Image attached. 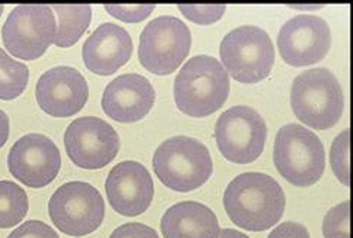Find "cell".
<instances>
[{
	"label": "cell",
	"instance_id": "obj_25",
	"mask_svg": "<svg viewBox=\"0 0 353 238\" xmlns=\"http://www.w3.org/2000/svg\"><path fill=\"white\" fill-rule=\"evenodd\" d=\"M105 10L111 17L128 23H140L154 12V5H105Z\"/></svg>",
	"mask_w": 353,
	"mask_h": 238
},
{
	"label": "cell",
	"instance_id": "obj_4",
	"mask_svg": "<svg viewBox=\"0 0 353 238\" xmlns=\"http://www.w3.org/2000/svg\"><path fill=\"white\" fill-rule=\"evenodd\" d=\"M153 169L166 188L186 193L208 182L212 175V158L201 141L176 136L159 145L153 157Z\"/></svg>",
	"mask_w": 353,
	"mask_h": 238
},
{
	"label": "cell",
	"instance_id": "obj_30",
	"mask_svg": "<svg viewBox=\"0 0 353 238\" xmlns=\"http://www.w3.org/2000/svg\"><path fill=\"white\" fill-rule=\"evenodd\" d=\"M219 238H250V237H248L246 234H243L241 231L225 228V230L220 231V237Z\"/></svg>",
	"mask_w": 353,
	"mask_h": 238
},
{
	"label": "cell",
	"instance_id": "obj_3",
	"mask_svg": "<svg viewBox=\"0 0 353 238\" xmlns=\"http://www.w3.org/2000/svg\"><path fill=\"white\" fill-rule=\"evenodd\" d=\"M291 108L300 121L319 131L333 128L343 115L345 95L337 77L327 69H311L295 77Z\"/></svg>",
	"mask_w": 353,
	"mask_h": 238
},
{
	"label": "cell",
	"instance_id": "obj_1",
	"mask_svg": "<svg viewBox=\"0 0 353 238\" xmlns=\"http://www.w3.org/2000/svg\"><path fill=\"white\" fill-rule=\"evenodd\" d=\"M223 202L233 224L256 232L276 226L283 217L287 197L272 176L249 171L228 183Z\"/></svg>",
	"mask_w": 353,
	"mask_h": 238
},
{
	"label": "cell",
	"instance_id": "obj_15",
	"mask_svg": "<svg viewBox=\"0 0 353 238\" xmlns=\"http://www.w3.org/2000/svg\"><path fill=\"white\" fill-rule=\"evenodd\" d=\"M108 202L122 217H139L150 208L154 196V182L139 162H121L108 175Z\"/></svg>",
	"mask_w": 353,
	"mask_h": 238
},
{
	"label": "cell",
	"instance_id": "obj_12",
	"mask_svg": "<svg viewBox=\"0 0 353 238\" xmlns=\"http://www.w3.org/2000/svg\"><path fill=\"white\" fill-rule=\"evenodd\" d=\"M332 31L325 19L314 15L295 17L282 25L278 48L282 60L292 67H307L329 54Z\"/></svg>",
	"mask_w": 353,
	"mask_h": 238
},
{
	"label": "cell",
	"instance_id": "obj_13",
	"mask_svg": "<svg viewBox=\"0 0 353 238\" xmlns=\"http://www.w3.org/2000/svg\"><path fill=\"white\" fill-rule=\"evenodd\" d=\"M10 175L28 188H44L59 176L61 155L48 137L28 134L19 138L8 155Z\"/></svg>",
	"mask_w": 353,
	"mask_h": 238
},
{
	"label": "cell",
	"instance_id": "obj_18",
	"mask_svg": "<svg viewBox=\"0 0 353 238\" xmlns=\"http://www.w3.org/2000/svg\"><path fill=\"white\" fill-rule=\"evenodd\" d=\"M160 228L165 238H219L221 231L214 210L194 201L170 206L161 217Z\"/></svg>",
	"mask_w": 353,
	"mask_h": 238
},
{
	"label": "cell",
	"instance_id": "obj_16",
	"mask_svg": "<svg viewBox=\"0 0 353 238\" xmlns=\"http://www.w3.org/2000/svg\"><path fill=\"white\" fill-rule=\"evenodd\" d=\"M156 102V91L145 77L137 73L121 74L106 86L102 109L119 124H134L148 115Z\"/></svg>",
	"mask_w": 353,
	"mask_h": 238
},
{
	"label": "cell",
	"instance_id": "obj_27",
	"mask_svg": "<svg viewBox=\"0 0 353 238\" xmlns=\"http://www.w3.org/2000/svg\"><path fill=\"white\" fill-rule=\"evenodd\" d=\"M110 238H159V235L145 224L130 222L118 227Z\"/></svg>",
	"mask_w": 353,
	"mask_h": 238
},
{
	"label": "cell",
	"instance_id": "obj_19",
	"mask_svg": "<svg viewBox=\"0 0 353 238\" xmlns=\"http://www.w3.org/2000/svg\"><path fill=\"white\" fill-rule=\"evenodd\" d=\"M50 8L59 21L54 44L60 48L73 47L89 28L92 8L89 5H54Z\"/></svg>",
	"mask_w": 353,
	"mask_h": 238
},
{
	"label": "cell",
	"instance_id": "obj_29",
	"mask_svg": "<svg viewBox=\"0 0 353 238\" xmlns=\"http://www.w3.org/2000/svg\"><path fill=\"white\" fill-rule=\"evenodd\" d=\"M9 116L6 115V112L0 109V149L3 147L9 138Z\"/></svg>",
	"mask_w": 353,
	"mask_h": 238
},
{
	"label": "cell",
	"instance_id": "obj_2",
	"mask_svg": "<svg viewBox=\"0 0 353 238\" xmlns=\"http://www.w3.org/2000/svg\"><path fill=\"white\" fill-rule=\"evenodd\" d=\"M228 94L230 76L221 63L210 56H196L186 61L174 78L176 107L192 118H205L221 109Z\"/></svg>",
	"mask_w": 353,
	"mask_h": 238
},
{
	"label": "cell",
	"instance_id": "obj_14",
	"mask_svg": "<svg viewBox=\"0 0 353 238\" xmlns=\"http://www.w3.org/2000/svg\"><path fill=\"white\" fill-rule=\"evenodd\" d=\"M38 107L54 118H69L85 108L89 86L85 76L69 65H59L39 77L35 89Z\"/></svg>",
	"mask_w": 353,
	"mask_h": 238
},
{
	"label": "cell",
	"instance_id": "obj_20",
	"mask_svg": "<svg viewBox=\"0 0 353 238\" xmlns=\"http://www.w3.org/2000/svg\"><path fill=\"white\" fill-rule=\"evenodd\" d=\"M30 199L26 192L10 180L0 182V228L17 227L28 214Z\"/></svg>",
	"mask_w": 353,
	"mask_h": 238
},
{
	"label": "cell",
	"instance_id": "obj_23",
	"mask_svg": "<svg viewBox=\"0 0 353 238\" xmlns=\"http://www.w3.org/2000/svg\"><path fill=\"white\" fill-rule=\"evenodd\" d=\"M350 202L345 201L341 205L333 206L323 221L324 238H350L349 234Z\"/></svg>",
	"mask_w": 353,
	"mask_h": 238
},
{
	"label": "cell",
	"instance_id": "obj_11",
	"mask_svg": "<svg viewBox=\"0 0 353 238\" xmlns=\"http://www.w3.org/2000/svg\"><path fill=\"white\" fill-rule=\"evenodd\" d=\"M64 147L77 167L98 170L110 164L118 155L119 136L103 119L81 116L67 127Z\"/></svg>",
	"mask_w": 353,
	"mask_h": 238
},
{
	"label": "cell",
	"instance_id": "obj_28",
	"mask_svg": "<svg viewBox=\"0 0 353 238\" xmlns=\"http://www.w3.org/2000/svg\"><path fill=\"white\" fill-rule=\"evenodd\" d=\"M268 238H310L308 230L298 222H283L279 224Z\"/></svg>",
	"mask_w": 353,
	"mask_h": 238
},
{
	"label": "cell",
	"instance_id": "obj_24",
	"mask_svg": "<svg viewBox=\"0 0 353 238\" xmlns=\"http://www.w3.org/2000/svg\"><path fill=\"white\" fill-rule=\"evenodd\" d=\"M181 13L186 19L198 25H212L219 22L225 13L224 5H179Z\"/></svg>",
	"mask_w": 353,
	"mask_h": 238
},
{
	"label": "cell",
	"instance_id": "obj_31",
	"mask_svg": "<svg viewBox=\"0 0 353 238\" xmlns=\"http://www.w3.org/2000/svg\"><path fill=\"white\" fill-rule=\"evenodd\" d=\"M290 8H295V9H304V10H317L321 9V5H308V6H303V5H292Z\"/></svg>",
	"mask_w": 353,
	"mask_h": 238
},
{
	"label": "cell",
	"instance_id": "obj_6",
	"mask_svg": "<svg viewBox=\"0 0 353 238\" xmlns=\"http://www.w3.org/2000/svg\"><path fill=\"white\" fill-rule=\"evenodd\" d=\"M223 67L236 82L254 85L268 78L275 64L272 39L259 26L244 25L230 31L220 45Z\"/></svg>",
	"mask_w": 353,
	"mask_h": 238
},
{
	"label": "cell",
	"instance_id": "obj_7",
	"mask_svg": "<svg viewBox=\"0 0 353 238\" xmlns=\"http://www.w3.org/2000/svg\"><path fill=\"white\" fill-rule=\"evenodd\" d=\"M191 45L192 35L186 23L174 17L163 15L148 22L143 30L139 60L147 72L168 76L181 67Z\"/></svg>",
	"mask_w": 353,
	"mask_h": 238
},
{
	"label": "cell",
	"instance_id": "obj_9",
	"mask_svg": "<svg viewBox=\"0 0 353 238\" xmlns=\"http://www.w3.org/2000/svg\"><path fill=\"white\" fill-rule=\"evenodd\" d=\"M268 127L259 112L250 107H233L216 119L214 138L228 162L250 164L265 150Z\"/></svg>",
	"mask_w": 353,
	"mask_h": 238
},
{
	"label": "cell",
	"instance_id": "obj_10",
	"mask_svg": "<svg viewBox=\"0 0 353 238\" xmlns=\"http://www.w3.org/2000/svg\"><path fill=\"white\" fill-rule=\"evenodd\" d=\"M56 17L46 5H21L2 28V39L13 57L32 61L43 57L56 38Z\"/></svg>",
	"mask_w": 353,
	"mask_h": 238
},
{
	"label": "cell",
	"instance_id": "obj_5",
	"mask_svg": "<svg viewBox=\"0 0 353 238\" xmlns=\"http://www.w3.org/2000/svg\"><path fill=\"white\" fill-rule=\"evenodd\" d=\"M274 163L279 175L294 186H313L325 170L323 142L300 124L283 125L275 137Z\"/></svg>",
	"mask_w": 353,
	"mask_h": 238
},
{
	"label": "cell",
	"instance_id": "obj_26",
	"mask_svg": "<svg viewBox=\"0 0 353 238\" xmlns=\"http://www.w3.org/2000/svg\"><path fill=\"white\" fill-rule=\"evenodd\" d=\"M8 238H60L46 222L31 219L23 222L22 226L13 230Z\"/></svg>",
	"mask_w": 353,
	"mask_h": 238
},
{
	"label": "cell",
	"instance_id": "obj_22",
	"mask_svg": "<svg viewBox=\"0 0 353 238\" xmlns=\"http://www.w3.org/2000/svg\"><path fill=\"white\" fill-rule=\"evenodd\" d=\"M349 147H350V131L345 129L336 137L330 150V164L334 176L342 182L345 186H350V163H349Z\"/></svg>",
	"mask_w": 353,
	"mask_h": 238
},
{
	"label": "cell",
	"instance_id": "obj_17",
	"mask_svg": "<svg viewBox=\"0 0 353 238\" xmlns=\"http://www.w3.org/2000/svg\"><path fill=\"white\" fill-rule=\"evenodd\" d=\"M132 48L128 31L114 22H106L90 34L81 54L89 72L98 76H111L128 63Z\"/></svg>",
	"mask_w": 353,
	"mask_h": 238
},
{
	"label": "cell",
	"instance_id": "obj_8",
	"mask_svg": "<svg viewBox=\"0 0 353 238\" xmlns=\"http://www.w3.org/2000/svg\"><path fill=\"white\" fill-rule=\"evenodd\" d=\"M48 214L63 234L83 237L97 231L105 218V202L97 188L86 182L64 183L52 193Z\"/></svg>",
	"mask_w": 353,
	"mask_h": 238
},
{
	"label": "cell",
	"instance_id": "obj_21",
	"mask_svg": "<svg viewBox=\"0 0 353 238\" xmlns=\"http://www.w3.org/2000/svg\"><path fill=\"white\" fill-rule=\"evenodd\" d=\"M30 82V69L0 48V100L19 98Z\"/></svg>",
	"mask_w": 353,
	"mask_h": 238
},
{
	"label": "cell",
	"instance_id": "obj_32",
	"mask_svg": "<svg viewBox=\"0 0 353 238\" xmlns=\"http://www.w3.org/2000/svg\"><path fill=\"white\" fill-rule=\"evenodd\" d=\"M3 10H5V6H3V5H0V17H2V13H3Z\"/></svg>",
	"mask_w": 353,
	"mask_h": 238
}]
</instances>
